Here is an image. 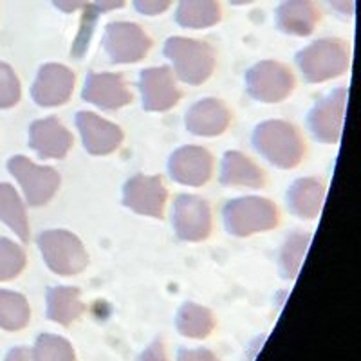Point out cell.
<instances>
[{
	"mask_svg": "<svg viewBox=\"0 0 361 361\" xmlns=\"http://www.w3.org/2000/svg\"><path fill=\"white\" fill-rule=\"evenodd\" d=\"M253 147L280 170L296 169L307 150L300 128L283 119H269L255 128Z\"/></svg>",
	"mask_w": 361,
	"mask_h": 361,
	"instance_id": "obj_1",
	"label": "cell"
},
{
	"mask_svg": "<svg viewBox=\"0 0 361 361\" xmlns=\"http://www.w3.org/2000/svg\"><path fill=\"white\" fill-rule=\"evenodd\" d=\"M296 66L307 83H324L349 71L350 47L341 38H322L296 54Z\"/></svg>",
	"mask_w": 361,
	"mask_h": 361,
	"instance_id": "obj_2",
	"label": "cell"
},
{
	"mask_svg": "<svg viewBox=\"0 0 361 361\" xmlns=\"http://www.w3.org/2000/svg\"><path fill=\"white\" fill-rule=\"evenodd\" d=\"M164 56L172 63V73L188 85H202L215 71V51L202 40L172 37L166 40Z\"/></svg>",
	"mask_w": 361,
	"mask_h": 361,
	"instance_id": "obj_3",
	"label": "cell"
},
{
	"mask_svg": "<svg viewBox=\"0 0 361 361\" xmlns=\"http://www.w3.org/2000/svg\"><path fill=\"white\" fill-rule=\"evenodd\" d=\"M226 231L233 237H250L255 233L275 230L280 222V212L276 204L264 197L231 199L222 209Z\"/></svg>",
	"mask_w": 361,
	"mask_h": 361,
	"instance_id": "obj_4",
	"label": "cell"
},
{
	"mask_svg": "<svg viewBox=\"0 0 361 361\" xmlns=\"http://www.w3.org/2000/svg\"><path fill=\"white\" fill-rule=\"evenodd\" d=\"M42 259L53 273L74 276L89 264V255L78 235L67 230H47L38 237Z\"/></svg>",
	"mask_w": 361,
	"mask_h": 361,
	"instance_id": "obj_5",
	"label": "cell"
},
{
	"mask_svg": "<svg viewBox=\"0 0 361 361\" xmlns=\"http://www.w3.org/2000/svg\"><path fill=\"white\" fill-rule=\"evenodd\" d=\"M296 80L293 71L275 60H262L246 73L247 94L260 103H280L293 94Z\"/></svg>",
	"mask_w": 361,
	"mask_h": 361,
	"instance_id": "obj_6",
	"label": "cell"
},
{
	"mask_svg": "<svg viewBox=\"0 0 361 361\" xmlns=\"http://www.w3.org/2000/svg\"><path fill=\"white\" fill-rule=\"evenodd\" d=\"M11 176L18 180L25 202L29 206H44L56 195L62 177L53 166H40L24 156H15L8 161Z\"/></svg>",
	"mask_w": 361,
	"mask_h": 361,
	"instance_id": "obj_7",
	"label": "cell"
},
{
	"mask_svg": "<svg viewBox=\"0 0 361 361\" xmlns=\"http://www.w3.org/2000/svg\"><path fill=\"white\" fill-rule=\"evenodd\" d=\"M103 49L112 63H137L152 49V38L134 22H111L103 35Z\"/></svg>",
	"mask_w": 361,
	"mask_h": 361,
	"instance_id": "obj_8",
	"label": "cell"
},
{
	"mask_svg": "<svg viewBox=\"0 0 361 361\" xmlns=\"http://www.w3.org/2000/svg\"><path fill=\"white\" fill-rule=\"evenodd\" d=\"M172 222L179 240L202 243L214 230V214L202 197L180 193L173 202Z\"/></svg>",
	"mask_w": 361,
	"mask_h": 361,
	"instance_id": "obj_9",
	"label": "cell"
},
{
	"mask_svg": "<svg viewBox=\"0 0 361 361\" xmlns=\"http://www.w3.org/2000/svg\"><path fill=\"white\" fill-rule=\"evenodd\" d=\"M347 98H349V90L343 89V87L334 89L327 96L318 99L309 112L307 125L312 135L320 143L336 145L340 141L341 130H343Z\"/></svg>",
	"mask_w": 361,
	"mask_h": 361,
	"instance_id": "obj_10",
	"label": "cell"
},
{
	"mask_svg": "<svg viewBox=\"0 0 361 361\" xmlns=\"http://www.w3.org/2000/svg\"><path fill=\"white\" fill-rule=\"evenodd\" d=\"M166 201H169V190L161 176L137 173L130 177L123 186V204L137 215L163 219Z\"/></svg>",
	"mask_w": 361,
	"mask_h": 361,
	"instance_id": "obj_11",
	"label": "cell"
},
{
	"mask_svg": "<svg viewBox=\"0 0 361 361\" xmlns=\"http://www.w3.org/2000/svg\"><path fill=\"white\" fill-rule=\"evenodd\" d=\"M214 156L197 145L177 148L169 159V173L176 183L185 186H204L214 176Z\"/></svg>",
	"mask_w": 361,
	"mask_h": 361,
	"instance_id": "obj_12",
	"label": "cell"
},
{
	"mask_svg": "<svg viewBox=\"0 0 361 361\" xmlns=\"http://www.w3.org/2000/svg\"><path fill=\"white\" fill-rule=\"evenodd\" d=\"M140 90L147 112H166L179 103L180 92L170 67H152L140 73Z\"/></svg>",
	"mask_w": 361,
	"mask_h": 361,
	"instance_id": "obj_13",
	"label": "cell"
},
{
	"mask_svg": "<svg viewBox=\"0 0 361 361\" xmlns=\"http://www.w3.org/2000/svg\"><path fill=\"white\" fill-rule=\"evenodd\" d=\"M82 98L102 111H118L132 103L134 94L121 74L89 73L83 83Z\"/></svg>",
	"mask_w": 361,
	"mask_h": 361,
	"instance_id": "obj_14",
	"label": "cell"
},
{
	"mask_svg": "<svg viewBox=\"0 0 361 361\" xmlns=\"http://www.w3.org/2000/svg\"><path fill=\"white\" fill-rule=\"evenodd\" d=\"M74 82L76 76L69 67L62 63H45L38 71L37 80L31 87V96L40 107H60L73 96Z\"/></svg>",
	"mask_w": 361,
	"mask_h": 361,
	"instance_id": "obj_15",
	"label": "cell"
},
{
	"mask_svg": "<svg viewBox=\"0 0 361 361\" xmlns=\"http://www.w3.org/2000/svg\"><path fill=\"white\" fill-rule=\"evenodd\" d=\"M76 127L82 135L83 147L90 156H109L116 152L125 140L123 130L94 112H78Z\"/></svg>",
	"mask_w": 361,
	"mask_h": 361,
	"instance_id": "obj_16",
	"label": "cell"
},
{
	"mask_svg": "<svg viewBox=\"0 0 361 361\" xmlns=\"http://www.w3.org/2000/svg\"><path fill=\"white\" fill-rule=\"evenodd\" d=\"M73 134L58 118L37 119L29 127V147L42 159H63L73 148Z\"/></svg>",
	"mask_w": 361,
	"mask_h": 361,
	"instance_id": "obj_17",
	"label": "cell"
},
{
	"mask_svg": "<svg viewBox=\"0 0 361 361\" xmlns=\"http://www.w3.org/2000/svg\"><path fill=\"white\" fill-rule=\"evenodd\" d=\"M231 112L222 99L206 98L192 105L185 116L186 130L201 137H215L228 130Z\"/></svg>",
	"mask_w": 361,
	"mask_h": 361,
	"instance_id": "obj_18",
	"label": "cell"
},
{
	"mask_svg": "<svg viewBox=\"0 0 361 361\" xmlns=\"http://www.w3.org/2000/svg\"><path fill=\"white\" fill-rule=\"evenodd\" d=\"M276 27L289 37H309L320 24L322 13L316 0H282L276 8Z\"/></svg>",
	"mask_w": 361,
	"mask_h": 361,
	"instance_id": "obj_19",
	"label": "cell"
},
{
	"mask_svg": "<svg viewBox=\"0 0 361 361\" xmlns=\"http://www.w3.org/2000/svg\"><path fill=\"white\" fill-rule=\"evenodd\" d=\"M327 195L324 180L316 177H300L289 186L288 206L291 214L304 221H312L322 214Z\"/></svg>",
	"mask_w": 361,
	"mask_h": 361,
	"instance_id": "obj_20",
	"label": "cell"
},
{
	"mask_svg": "<svg viewBox=\"0 0 361 361\" xmlns=\"http://www.w3.org/2000/svg\"><path fill=\"white\" fill-rule=\"evenodd\" d=\"M221 185L233 188H264L266 173L251 157L237 150H230L222 157Z\"/></svg>",
	"mask_w": 361,
	"mask_h": 361,
	"instance_id": "obj_21",
	"label": "cell"
},
{
	"mask_svg": "<svg viewBox=\"0 0 361 361\" xmlns=\"http://www.w3.org/2000/svg\"><path fill=\"white\" fill-rule=\"evenodd\" d=\"M85 305L82 302L78 288H58L47 289V318L60 325H71L82 316Z\"/></svg>",
	"mask_w": 361,
	"mask_h": 361,
	"instance_id": "obj_22",
	"label": "cell"
},
{
	"mask_svg": "<svg viewBox=\"0 0 361 361\" xmlns=\"http://www.w3.org/2000/svg\"><path fill=\"white\" fill-rule=\"evenodd\" d=\"M222 8L219 0H179L176 22L185 29H208L221 22Z\"/></svg>",
	"mask_w": 361,
	"mask_h": 361,
	"instance_id": "obj_23",
	"label": "cell"
},
{
	"mask_svg": "<svg viewBox=\"0 0 361 361\" xmlns=\"http://www.w3.org/2000/svg\"><path fill=\"white\" fill-rule=\"evenodd\" d=\"M0 221L8 226L22 243H29V221L24 201L8 183H0Z\"/></svg>",
	"mask_w": 361,
	"mask_h": 361,
	"instance_id": "obj_24",
	"label": "cell"
},
{
	"mask_svg": "<svg viewBox=\"0 0 361 361\" xmlns=\"http://www.w3.org/2000/svg\"><path fill=\"white\" fill-rule=\"evenodd\" d=\"M176 325L177 331L183 336L202 340V338L209 336L215 329L214 312L209 311L208 307H202V305L193 304V302H186L177 312Z\"/></svg>",
	"mask_w": 361,
	"mask_h": 361,
	"instance_id": "obj_25",
	"label": "cell"
},
{
	"mask_svg": "<svg viewBox=\"0 0 361 361\" xmlns=\"http://www.w3.org/2000/svg\"><path fill=\"white\" fill-rule=\"evenodd\" d=\"M311 233L307 231H293L282 250H280V273L283 279L295 280L300 273V267L307 255L309 246H311Z\"/></svg>",
	"mask_w": 361,
	"mask_h": 361,
	"instance_id": "obj_26",
	"label": "cell"
},
{
	"mask_svg": "<svg viewBox=\"0 0 361 361\" xmlns=\"http://www.w3.org/2000/svg\"><path fill=\"white\" fill-rule=\"evenodd\" d=\"M31 320V309L24 295L0 289V327L20 331Z\"/></svg>",
	"mask_w": 361,
	"mask_h": 361,
	"instance_id": "obj_27",
	"label": "cell"
},
{
	"mask_svg": "<svg viewBox=\"0 0 361 361\" xmlns=\"http://www.w3.org/2000/svg\"><path fill=\"white\" fill-rule=\"evenodd\" d=\"M31 356L35 361H76L73 345L66 338L56 336V334L38 336Z\"/></svg>",
	"mask_w": 361,
	"mask_h": 361,
	"instance_id": "obj_28",
	"label": "cell"
},
{
	"mask_svg": "<svg viewBox=\"0 0 361 361\" xmlns=\"http://www.w3.org/2000/svg\"><path fill=\"white\" fill-rule=\"evenodd\" d=\"M25 262V251L17 243L0 237V282L17 279L24 271Z\"/></svg>",
	"mask_w": 361,
	"mask_h": 361,
	"instance_id": "obj_29",
	"label": "cell"
},
{
	"mask_svg": "<svg viewBox=\"0 0 361 361\" xmlns=\"http://www.w3.org/2000/svg\"><path fill=\"white\" fill-rule=\"evenodd\" d=\"M22 89L17 74L8 63L0 62V109H11L20 102Z\"/></svg>",
	"mask_w": 361,
	"mask_h": 361,
	"instance_id": "obj_30",
	"label": "cell"
},
{
	"mask_svg": "<svg viewBox=\"0 0 361 361\" xmlns=\"http://www.w3.org/2000/svg\"><path fill=\"white\" fill-rule=\"evenodd\" d=\"M172 4L173 0H134L135 11L145 15V17H157L166 9H170Z\"/></svg>",
	"mask_w": 361,
	"mask_h": 361,
	"instance_id": "obj_31",
	"label": "cell"
},
{
	"mask_svg": "<svg viewBox=\"0 0 361 361\" xmlns=\"http://www.w3.org/2000/svg\"><path fill=\"white\" fill-rule=\"evenodd\" d=\"M179 361H221L208 349H180Z\"/></svg>",
	"mask_w": 361,
	"mask_h": 361,
	"instance_id": "obj_32",
	"label": "cell"
},
{
	"mask_svg": "<svg viewBox=\"0 0 361 361\" xmlns=\"http://www.w3.org/2000/svg\"><path fill=\"white\" fill-rule=\"evenodd\" d=\"M140 361H169L166 353H164V345L161 340H156L154 343H150L147 349L143 350V354L140 356Z\"/></svg>",
	"mask_w": 361,
	"mask_h": 361,
	"instance_id": "obj_33",
	"label": "cell"
},
{
	"mask_svg": "<svg viewBox=\"0 0 361 361\" xmlns=\"http://www.w3.org/2000/svg\"><path fill=\"white\" fill-rule=\"evenodd\" d=\"M334 13H338L340 17L350 18L354 17L356 11V0H325Z\"/></svg>",
	"mask_w": 361,
	"mask_h": 361,
	"instance_id": "obj_34",
	"label": "cell"
},
{
	"mask_svg": "<svg viewBox=\"0 0 361 361\" xmlns=\"http://www.w3.org/2000/svg\"><path fill=\"white\" fill-rule=\"evenodd\" d=\"M51 2L54 4V8L60 9L62 13H76L85 8L89 0H51Z\"/></svg>",
	"mask_w": 361,
	"mask_h": 361,
	"instance_id": "obj_35",
	"label": "cell"
},
{
	"mask_svg": "<svg viewBox=\"0 0 361 361\" xmlns=\"http://www.w3.org/2000/svg\"><path fill=\"white\" fill-rule=\"evenodd\" d=\"M127 4V0H94V6L98 11L111 13L114 9H121Z\"/></svg>",
	"mask_w": 361,
	"mask_h": 361,
	"instance_id": "obj_36",
	"label": "cell"
},
{
	"mask_svg": "<svg viewBox=\"0 0 361 361\" xmlns=\"http://www.w3.org/2000/svg\"><path fill=\"white\" fill-rule=\"evenodd\" d=\"M6 361H35V360L25 347H17V349L9 350V354L6 356Z\"/></svg>",
	"mask_w": 361,
	"mask_h": 361,
	"instance_id": "obj_37",
	"label": "cell"
},
{
	"mask_svg": "<svg viewBox=\"0 0 361 361\" xmlns=\"http://www.w3.org/2000/svg\"><path fill=\"white\" fill-rule=\"evenodd\" d=\"M228 2L233 6H246V4H251V2H255V0H228Z\"/></svg>",
	"mask_w": 361,
	"mask_h": 361,
	"instance_id": "obj_38",
	"label": "cell"
}]
</instances>
